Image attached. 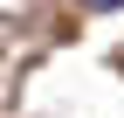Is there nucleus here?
<instances>
[{
  "instance_id": "1",
  "label": "nucleus",
  "mask_w": 124,
  "mask_h": 118,
  "mask_svg": "<svg viewBox=\"0 0 124 118\" xmlns=\"http://www.w3.org/2000/svg\"><path fill=\"white\" fill-rule=\"evenodd\" d=\"M90 7H124V0H90Z\"/></svg>"
}]
</instances>
